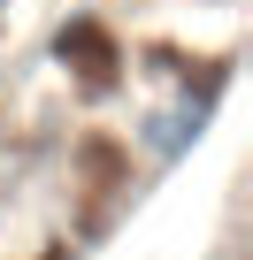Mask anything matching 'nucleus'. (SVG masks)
Instances as JSON below:
<instances>
[{
    "mask_svg": "<svg viewBox=\"0 0 253 260\" xmlns=\"http://www.w3.org/2000/svg\"><path fill=\"white\" fill-rule=\"evenodd\" d=\"M16 31V0H0V39H8Z\"/></svg>",
    "mask_w": 253,
    "mask_h": 260,
    "instance_id": "nucleus-2",
    "label": "nucleus"
},
{
    "mask_svg": "<svg viewBox=\"0 0 253 260\" xmlns=\"http://www.w3.org/2000/svg\"><path fill=\"white\" fill-rule=\"evenodd\" d=\"M215 100H222V69H207L200 84H192V77H177V92H169V100H154V107L131 122V146H138V161H146L154 176H161V169H177V161L207 138Z\"/></svg>",
    "mask_w": 253,
    "mask_h": 260,
    "instance_id": "nucleus-1",
    "label": "nucleus"
}]
</instances>
